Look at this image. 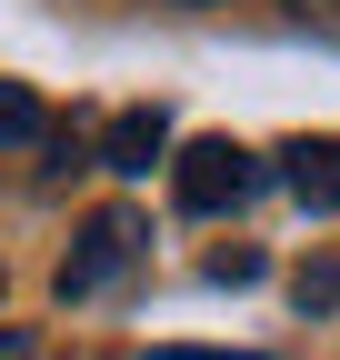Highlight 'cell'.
<instances>
[{
	"mask_svg": "<svg viewBox=\"0 0 340 360\" xmlns=\"http://www.w3.org/2000/svg\"><path fill=\"white\" fill-rule=\"evenodd\" d=\"M210 281H221V290H250V281H261V250H221V260H210Z\"/></svg>",
	"mask_w": 340,
	"mask_h": 360,
	"instance_id": "obj_7",
	"label": "cell"
},
{
	"mask_svg": "<svg viewBox=\"0 0 340 360\" xmlns=\"http://www.w3.org/2000/svg\"><path fill=\"white\" fill-rule=\"evenodd\" d=\"M280 180L301 210H340V141H290L280 150Z\"/></svg>",
	"mask_w": 340,
	"mask_h": 360,
	"instance_id": "obj_3",
	"label": "cell"
},
{
	"mask_svg": "<svg viewBox=\"0 0 340 360\" xmlns=\"http://www.w3.org/2000/svg\"><path fill=\"white\" fill-rule=\"evenodd\" d=\"M290 290H301V310H340V260H310Z\"/></svg>",
	"mask_w": 340,
	"mask_h": 360,
	"instance_id": "obj_6",
	"label": "cell"
},
{
	"mask_svg": "<svg viewBox=\"0 0 340 360\" xmlns=\"http://www.w3.org/2000/svg\"><path fill=\"white\" fill-rule=\"evenodd\" d=\"M150 360H270V350H181V340H160Z\"/></svg>",
	"mask_w": 340,
	"mask_h": 360,
	"instance_id": "obj_8",
	"label": "cell"
},
{
	"mask_svg": "<svg viewBox=\"0 0 340 360\" xmlns=\"http://www.w3.org/2000/svg\"><path fill=\"white\" fill-rule=\"evenodd\" d=\"M140 240H150V231H140V220H131V210H100V220H91V231H80V250L60 260V300H91L100 281H120V270H131V260H140Z\"/></svg>",
	"mask_w": 340,
	"mask_h": 360,
	"instance_id": "obj_2",
	"label": "cell"
},
{
	"mask_svg": "<svg viewBox=\"0 0 340 360\" xmlns=\"http://www.w3.org/2000/svg\"><path fill=\"white\" fill-rule=\"evenodd\" d=\"M0 360H30V330H0Z\"/></svg>",
	"mask_w": 340,
	"mask_h": 360,
	"instance_id": "obj_9",
	"label": "cell"
},
{
	"mask_svg": "<svg viewBox=\"0 0 340 360\" xmlns=\"http://www.w3.org/2000/svg\"><path fill=\"white\" fill-rule=\"evenodd\" d=\"M20 141H51V110L30 80H0V150H20Z\"/></svg>",
	"mask_w": 340,
	"mask_h": 360,
	"instance_id": "obj_5",
	"label": "cell"
},
{
	"mask_svg": "<svg viewBox=\"0 0 340 360\" xmlns=\"http://www.w3.org/2000/svg\"><path fill=\"white\" fill-rule=\"evenodd\" d=\"M170 191H181V210H240L250 191H261V160H250L240 141H190L181 170H170Z\"/></svg>",
	"mask_w": 340,
	"mask_h": 360,
	"instance_id": "obj_1",
	"label": "cell"
},
{
	"mask_svg": "<svg viewBox=\"0 0 340 360\" xmlns=\"http://www.w3.org/2000/svg\"><path fill=\"white\" fill-rule=\"evenodd\" d=\"M160 150H170V110H120V120L100 130V160H110V170H150Z\"/></svg>",
	"mask_w": 340,
	"mask_h": 360,
	"instance_id": "obj_4",
	"label": "cell"
}]
</instances>
